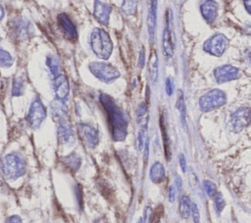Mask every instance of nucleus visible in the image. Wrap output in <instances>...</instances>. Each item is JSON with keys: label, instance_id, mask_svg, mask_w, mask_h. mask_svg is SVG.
Masks as SVG:
<instances>
[{"label": "nucleus", "instance_id": "1", "mask_svg": "<svg viewBox=\"0 0 251 223\" xmlns=\"http://www.w3.org/2000/svg\"><path fill=\"white\" fill-rule=\"evenodd\" d=\"M100 103L107 114L112 139L114 141H124L127 133V118L125 112L107 94L102 93L100 95Z\"/></svg>", "mask_w": 251, "mask_h": 223}, {"label": "nucleus", "instance_id": "2", "mask_svg": "<svg viewBox=\"0 0 251 223\" xmlns=\"http://www.w3.org/2000/svg\"><path fill=\"white\" fill-rule=\"evenodd\" d=\"M92 52L100 59L107 60L112 54L113 44L109 34L102 28H94L89 37Z\"/></svg>", "mask_w": 251, "mask_h": 223}, {"label": "nucleus", "instance_id": "3", "mask_svg": "<svg viewBox=\"0 0 251 223\" xmlns=\"http://www.w3.org/2000/svg\"><path fill=\"white\" fill-rule=\"evenodd\" d=\"M25 161L17 153L6 155L1 161V170L3 175L10 180L18 179L25 173Z\"/></svg>", "mask_w": 251, "mask_h": 223}, {"label": "nucleus", "instance_id": "4", "mask_svg": "<svg viewBox=\"0 0 251 223\" xmlns=\"http://www.w3.org/2000/svg\"><path fill=\"white\" fill-rule=\"evenodd\" d=\"M226 103V95L220 89H213L202 95L199 99L200 110L204 112L216 110Z\"/></svg>", "mask_w": 251, "mask_h": 223}, {"label": "nucleus", "instance_id": "5", "mask_svg": "<svg viewBox=\"0 0 251 223\" xmlns=\"http://www.w3.org/2000/svg\"><path fill=\"white\" fill-rule=\"evenodd\" d=\"M91 73L105 83H111L120 76L119 70L105 62H92L88 66Z\"/></svg>", "mask_w": 251, "mask_h": 223}, {"label": "nucleus", "instance_id": "6", "mask_svg": "<svg viewBox=\"0 0 251 223\" xmlns=\"http://www.w3.org/2000/svg\"><path fill=\"white\" fill-rule=\"evenodd\" d=\"M227 46L228 40L226 36L223 33H216L204 42L203 49L210 55L220 57L226 50Z\"/></svg>", "mask_w": 251, "mask_h": 223}, {"label": "nucleus", "instance_id": "7", "mask_svg": "<svg viewBox=\"0 0 251 223\" xmlns=\"http://www.w3.org/2000/svg\"><path fill=\"white\" fill-rule=\"evenodd\" d=\"M46 117V109L39 98H35L30 104L27 112V121L31 128L37 129Z\"/></svg>", "mask_w": 251, "mask_h": 223}, {"label": "nucleus", "instance_id": "8", "mask_svg": "<svg viewBox=\"0 0 251 223\" xmlns=\"http://www.w3.org/2000/svg\"><path fill=\"white\" fill-rule=\"evenodd\" d=\"M250 120V110L248 107H241L234 111L229 117V128L233 132H240L248 126Z\"/></svg>", "mask_w": 251, "mask_h": 223}, {"label": "nucleus", "instance_id": "9", "mask_svg": "<svg viewBox=\"0 0 251 223\" xmlns=\"http://www.w3.org/2000/svg\"><path fill=\"white\" fill-rule=\"evenodd\" d=\"M165 22H166V24L163 32V50L166 56L172 57L174 55V43H173V13L171 9L167 10Z\"/></svg>", "mask_w": 251, "mask_h": 223}, {"label": "nucleus", "instance_id": "10", "mask_svg": "<svg viewBox=\"0 0 251 223\" xmlns=\"http://www.w3.org/2000/svg\"><path fill=\"white\" fill-rule=\"evenodd\" d=\"M77 131L79 138L86 147L93 149L98 145L99 134L92 125L88 123H79L77 125Z\"/></svg>", "mask_w": 251, "mask_h": 223}, {"label": "nucleus", "instance_id": "11", "mask_svg": "<svg viewBox=\"0 0 251 223\" xmlns=\"http://www.w3.org/2000/svg\"><path fill=\"white\" fill-rule=\"evenodd\" d=\"M239 76H240L239 69L231 65H224L217 67L214 70V77L217 83L219 84L235 80L239 78Z\"/></svg>", "mask_w": 251, "mask_h": 223}, {"label": "nucleus", "instance_id": "12", "mask_svg": "<svg viewBox=\"0 0 251 223\" xmlns=\"http://www.w3.org/2000/svg\"><path fill=\"white\" fill-rule=\"evenodd\" d=\"M53 91L56 97V100L65 101L70 93V85L68 78L60 73L59 75L53 77Z\"/></svg>", "mask_w": 251, "mask_h": 223}, {"label": "nucleus", "instance_id": "13", "mask_svg": "<svg viewBox=\"0 0 251 223\" xmlns=\"http://www.w3.org/2000/svg\"><path fill=\"white\" fill-rule=\"evenodd\" d=\"M59 26L61 30L63 31L64 35L69 39V40H76L77 38V30L72 20L69 18L68 15L66 14H60L57 18Z\"/></svg>", "mask_w": 251, "mask_h": 223}, {"label": "nucleus", "instance_id": "14", "mask_svg": "<svg viewBox=\"0 0 251 223\" xmlns=\"http://www.w3.org/2000/svg\"><path fill=\"white\" fill-rule=\"evenodd\" d=\"M58 140L63 145L73 146L75 142V134L67 121L60 122L57 129Z\"/></svg>", "mask_w": 251, "mask_h": 223}, {"label": "nucleus", "instance_id": "15", "mask_svg": "<svg viewBox=\"0 0 251 223\" xmlns=\"http://www.w3.org/2000/svg\"><path fill=\"white\" fill-rule=\"evenodd\" d=\"M219 5L214 0H204L200 5V12L208 23H213L218 16Z\"/></svg>", "mask_w": 251, "mask_h": 223}, {"label": "nucleus", "instance_id": "16", "mask_svg": "<svg viewBox=\"0 0 251 223\" xmlns=\"http://www.w3.org/2000/svg\"><path fill=\"white\" fill-rule=\"evenodd\" d=\"M110 14H111V7L108 4L103 3L100 0H94L93 16L99 23L103 25H107L109 22Z\"/></svg>", "mask_w": 251, "mask_h": 223}, {"label": "nucleus", "instance_id": "17", "mask_svg": "<svg viewBox=\"0 0 251 223\" xmlns=\"http://www.w3.org/2000/svg\"><path fill=\"white\" fill-rule=\"evenodd\" d=\"M148 1V14H147V27L148 33L151 39L154 37L156 22H157V0H147Z\"/></svg>", "mask_w": 251, "mask_h": 223}, {"label": "nucleus", "instance_id": "18", "mask_svg": "<svg viewBox=\"0 0 251 223\" xmlns=\"http://www.w3.org/2000/svg\"><path fill=\"white\" fill-rule=\"evenodd\" d=\"M51 113L54 119H56L59 122L62 121H66V117H67V113H68V110L66 105L64 104V101H59L56 100L52 103L51 105Z\"/></svg>", "mask_w": 251, "mask_h": 223}, {"label": "nucleus", "instance_id": "19", "mask_svg": "<svg viewBox=\"0 0 251 223\" xmlns=\"http://www.w3.org/2000/svg\"><path fill=\"white\" fill-rule=\"evenodd\" d=\"M166 178V170L164 168L163 163L160 161H156L152 164L150 168V179L155 184L162 183Z\"/></svg>", "mask_w": 251, "mask_h": 223}, {"label": "nucleus", "instance_id": "20", "mask_svg": "<svg viewBox=\"0 0 251 223\" xmlns=\"http://www.w3.org/2000/svg\"><path fill=\"white\" fill-rule=\"evenodd\" d=\"M62 162L71 172H75L80 167L81 158L75 153H72V154L64 156L62 158Z\"/></svg>", "mask_w": 251, "mask_h": 223}, {"label": "nucleus", "instance_id": "21", "mask_svg": "<svg viewBox=\"0 0 251 223\" xmlns=\"http://www.w3.org/2000/svg\"><path fill=\"white\" fill-rule=\"evenodd\" d=\"M15 32L17 33L18 37L21 39H26L31 32L30 23L25 20H19L15 23Z\"/></svg>", "mask_w": 251, "mask_h": 223}, {"label": "nucleus", "instance_id": "22", "mask_svg": "<svg viewBox=\"0 0 251 223\" xmlns=\"http://www.w3.org/2000/svg\"><path fill=\"white\" fill-rule=\"evenodd\" d=\"M148 72L150 75V79L153 84L156 83L158 78V55L155 51H152L149 62H148Z\"/></svg>", "mask_w": 251, "mask_h": 223}, {"label": "nucleus", "instance_id": "23", "mask_svg": "<svg viewBox=\"0 0 251 223\" xmlns=\"http://www.w3.org/2000/svg\"><path fill=\"white\" fill-rule=\"evenodd\" d=\"M46 66L49 68V71L53 77H55L61 73V65L56 56L49 55L46 58Z\"/></svg>", "mask_w": 251, "mask_h": 223}, {"label": "nucleus", "instance_id": "24", "mask_svg": "<svg viewBox=\"0 0 251 223\" xmlns=\"http://www.w3.org/2000/svg\"><path fill=\"white\" fill-rule=\"evenodd\" d=\"M191 201L190 198L186 195H183L180 198L179 201V214L182 218L187 219L190 216V210H191Z\"/></svg>", "mask_w": 251, "mask_h": 223}, {"label": "nucleus", "instance_id": "25", "mask_svg": "<svg viewBox=\"0 0 251 223\" xmlns=\"http://www.w3.org/2000/svg\"><path fill=\"white\" fill-rule=\"evenodd\" d=\"M160 124H161L162 136H163V143H164L165 156H166L167 160H168V161H170V159H171V146H170V140H169V137H168V133H167V130H166V126H165V122H164V118H163V116L161 117Z\"/></svg>", "mask_w": 251, "mask_h": 223}, {"label": "nucleus", "instance_id": "26", "mask_svg": "<svg viewBox=\"0 0 251 223\" xmlns=\"http://www.w3.org/2000/svg\"><path fill=\"white\" fill-rule=\"evenodd\" d=\"M178 98H177V102H176V107L177 110L179 112V116H180V120L182 122V125L185 126L186 121V107H185V103H184V99H183V94L181 91L178 92Z\"/></svg>", "mask_w": 251, "mask_h": 223}, {"label": "nucleus", "instance_id": "27", "mask_svg": "<svg viewBox=\"0 0 251 223\" xmlns=\"http://www.w3.org/2000/svg\"><path fill=\"white\" fill-rule=\"evenodd\" d=\"M138 0H124L122 4V10L126 15H134L136 13Z\"/></svg>", "mask_w": 251, "mask_h": 223}, {"label": "nucleus", "instance_id": "28", "mask_svg": "<svg viewBox=\"0 0 251 223\" xmlns=\"http://www.w3.org/2000/svg\"><path fill=\"white\" fill-rule=\"evenodd\" d=\"M13 63H14V59L11 56V54L8 51L0 48V67H9L13 65Z\"/></svg>", "mask_w": 251, "mask_h": 223}, {"label": "nucleus", "instance_id": "29", "mask_svg": "<svg viewBox=\"0 0 251 223\" xmlns=\"http://www.w3.org/2000/svg\"><path fill=\"white\" fill-rule=\"evenodd\" d=\"M24 80L21 77H17L13 81L12 85V96H21L24 93Z\"/></svg>", "mask_w": 251, "mask_h": 223}, {"label": "nucleus", "instance_id": "30", "mask_svg": "<svg viewBox=\"0 0 251 223\" xmlns=\"http://www.w3.org/2000/svg\"><path fill=\"white\" fill-rule=\"evenodd\" d=\"M203 187H204V190H205L206 194L210 198H214V196L218 193L216 184L214 182H212L211 180H204L203 181Z\"/></svg>", "mask_w": 251, "mask_h": 223}, {"label": "nucleus", "instance_id": "31", "mask_svg": "<svg viewBox=\"0 0 251 223\" xmlns=\"http://www.w3.org/2000/svg\"><path fill=\"white\" fill-rule=\"evenodd\" d=\"M214 202H215V207H216V210L218 211V213H221L223 211V209L225 208L226 206V201L225 199L223 198V195L221 193H217L215 196H214Z\"/></svg>", "mask_w": 251, "mask_h": 223}, {"label": "nucleus", "instance_id": "32", "mask_svg": "<svg viewBox=\"0 0 251 223\" xmlns=\"http://www.w3.org/2000/svg\"><path fill=\"white\" fill-rule=\"evenodd\" d=\"M152 219H153V211H152V208L147 206L145 209H144V212H143V216L139 218L138 222L137 223H151L152 222Z\"/></svg>", "mask_w": 251, "mask_h": 223}, {"label": "nucleus", "instance_id": "33", "mask_svg": "<svg viewBox=\"0 0 251 223\" xmlns=\"http://www.w3.org/2000/svg\"><path fill=\"white\" fill-rule=\"evenodd\" d=\"M190 214L192 215L193 218V222L194 223H200V212H199V208L198 205L194 202L191 203V210H190Z\"/></svg>", "mask_w": 251, "mask_h": 223}, {"label": "nucleus", "instance_id": "34", "mask_svg": "<svg viewBox=\"0 0 251 223\" xmlns=\"http://www.w3.org/2000/svg\"><path fill=\"white\" fill-rule=\"evenodd\" d=\"M165 89H166V93H167L169 96H171V95L173 94V92H174V83H173V80H172L170 77H168V78L166 79Z\"/></svg>", "mask_w": 251, "mask_h": 223}, {"label": "nucleus", "instance_id": "35", "mask_svg": "<svg viewBox=\"0 0 251 223\" xmlns=\"http://www.w3.org/2000/svg\"><path fill=\"white\" fill-rule=\"evenodd\" d=\"M176 188L174 185H171L170 188H169V200L171 202H174L175 200H176Z\"/></svg>", "mask_w": 251, "mask_h": 223}, {"label": "nucleus", "instance_id": "36", "mask_svg": "<svg viewBox=\"0 0 251 223\" xmlns=\"http://www.w3.org/2000/svg\"><path fill=\"white\" fill-rule=\"evenodd\" d=\"M145 64V53H144V48H141V51L139 53V59H138V67L142 68Z\"/></svg>", "mask_w": 251, "mask_h": 223}, {"label": "nucleus", "instance_id": "37", "mask_svg": "<svg viewBox=\"0 0 251 223\" xmlns=\"http://www.w3.org/2000/svg\"><path fill=\"white\" fill-rule=\"evenodd\" d=\"M5 223H23V222H22V219L19 215H12V216L7 218Z\"/></svg>", "mask_w": 251, "mask_h": 223}, {"label": "nucleus", "instance_id": "38", "mask_svg": "<svg viewBox=\"0 0 251 223\" xmlns=\"http://www.w3.org/2000/svg\"><path fill=\"white\" fill-rule=\"evenodd\" d=\"M179 165H180L181 170L183 172H185L186 171V158H185L183 154L179 155Z\"/></svg>", "mask_w": 251, "mask_h": 223}, {"label": "nucleus", "instance_id": "39", "mask_svg": "<svg viewBox=\"0 0 251 223\" xmlns=\"http://www.w3.org/2000/svg\"><path fill=\"white\" fill-rule=\"evenodd\" d=\"M149 151V141H145V150H144V159L146 160L148 157V152Z\"/></svg>", "mask_w": 251, "mask_h": 223}, {"label": "nucleus", "instance_id": "40", "mask_svg": "<svg viewBox=\"0 0 251 223\" xmlns=\"http://www.w3.org/2000/svg\"><path fill=\"white\" fill-rule=\"evenodd\" d=\"M181 183H182L181 179L179 177H176V183H175V186H176V190H180L181 189Z\"/></svg>", "mask_w": 251, "mask_h": 223}, {"label": "nucleus", "instance_id": "41", "mask_svg": "<svg viewBox=\"0 0 251 223\" xmlns=\"http://www.w3.org/2000/svg\"><path fill=\"white\" fill-rule=\"evenodd\" d=\"M250 1L251 0H243V4H244V6H245V9H246V11L250 14Z\"/></svg>", "mask_w": 251, "mask_h": 223}, {"label": "nucleus", "instance_id": "42", "mask_svg": "<svg viewBox=\"0 0 251 223\" xmlns=\"http://www.w3.org/2000/svg\"><path fill=\"white\" fill-rule=\"evenodd\" d=\"M4 16H5V10H4V8L0 5V21H2V19L4 18Z\"/></svg>", "mask_w": 251, "mask_h": 223}, {"label": "nucleus", "instance_id": "43", "mask_svg": "<svg viewBox=\"0 0 251 223\" xmlns=\"http://www.w3.org/2000/svg\"><path fill=\"white\" fill-rule=\"evenodd\" d=\"M0 40H1V39H0Z\"/></svg>", "mask_w": 251, "mask_h": 223}]
</instances>
